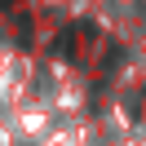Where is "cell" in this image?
<instances>
[{"label":"cell","instance_id":"6da1fadb","mask_svg":"<svg viewBox=\"0 0 146 146\" xmlns=\"http://www.w3.org/2000/svg\"><path fill=\"white\" fill-rule=\"evenodd\" d=\"M89 40H93V27H84V22H80V27H71L62 40H58V53H62V58H80V49L89 44Z\"/></svg>","mask_w":146,"mask_h":146}]
</instances>
